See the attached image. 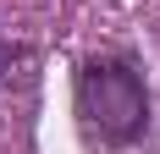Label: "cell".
Listing matches in <instances>:
<instances>
[{
    "label": "cell",
    "instance_id": "1",
    "mask_svg": "<svg viewBox=\"0 0 160 154\" xmlns=\"http://www.w3.org/2000/svg\"><path fill=\"white\" fill-rule=\"evenodd\" d=\"M78 110L88 132L105 143H132L149 121V94L144 77L132 72L127 61H88L78 77Z\"/></svg>",
    "mask_w": 160,
    "mask_h": 154
}]
</instances>
